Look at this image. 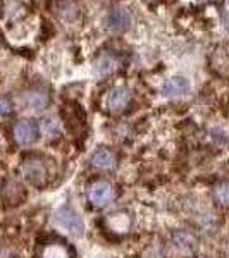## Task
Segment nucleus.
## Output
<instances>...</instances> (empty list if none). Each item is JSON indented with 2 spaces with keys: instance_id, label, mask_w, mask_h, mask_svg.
<instances>
[{
  "instance_id": "nucleus-2",
  "label": "nucleus",
  "mask_w": 229,
  "mask_h": 258,
  "mask_svg": "<svg viewBox=\"0 0 229 258\" xmlns=\"http://www.w3.org/2000/svg\"><path fill=\"white\" fill-rule=\"evenodd\" d=\"M86 197H88V202L95 209H103L110 202H114L116 197H118V191L109 181H95L88 186Z\"/></svg>"
},
{
  "instance_id": "nucleus-3",
  "label": "nucleus",
  "mask_w": 229,
  "mask_h": 258,
  "mask_svg": "<svg viewBox=\"0 0 229 258\" xmlns=\"http://www.w3.org/2000/svg\"><path fill=\"white\" fill-rule=\"evenodd\" d=\"M38 258H73V249L62 239L50 238L41 241L36 249Z\"/></svg>"
},
{
  "instance_id": "nucleus-13",
  "label": "nucleus",
  "mask_w": 229,
  "mask_h": 258,
  "mask_svg": "<svg viewBox=\"0 0 229 258\" xmlns=\"http://www.w3.org/2000/svg\"><path fill=\"white\" fill-rule=\"evenodd\" d=\"M190 85L185 78H170L164 85V95L165 97H181V95L188 93Z\"/></svg>"
},
{
  "instance_id": "nucleus-11",
  "label": "nucleus",
  "mask_w": 229,
  "mask_h": 258,
  "mask_svg": "<svg viewBox=\"0 0 229 258\" xmlns=\"http://www.w3.org/2000/svg\"><path fill=\"white\" fill-rule=\"evenodd\" d=\"M2 195H4V202H6L7 207L19 205V203L24 200V197H26L24 188L19 184L18 181H14V179H6V181H4Z\"/></svg>"
},
{
  "instance_id": "nucleus-9",
  "label": "nucleus",
  "mask_w": 229,
  "mask_h": 258,
  "mask_svg": "<svg viewBox=\"0 0 229 258\" xmlns=\"http://www.w3.org/2000/svg\"><path fill=\"white\" fill-rule=\"evenodd\" d=\"M90 164L93 169L102 170V172H110L118 167V159H116L114 152H110L109 148H98L97 152H93L90 159Z\"/></svg>"
},
{
  "instance_id": "nucleus-6",
  "label": "nucleus",
  "mask_w": 229,
  "mask_h": 258,
  "mask_svg": "<svg viewBox=\"0 0 229 258\" xmlns=\"http://www.w3.org/2000/svg\"><path fill=\"white\" fill-rule=\"evenodd\" d=\"M131 100H133V95L130 90L124 88V86H116V88H112L109 91V95H107L105 105L110 112H121L130 107Z\"/></svg>"
},
{
  "instance_id": "nucleus-10",
  "label": "nucleus",
  "mask_w": 229,
  "mask_h": 258,
  "mask_svg": "<svg viewBox=\"0 0 229 258\" xmlns=\"http://www.w3.org/2000/svg\"><path fill=\"white\" fill-rule=\"evenodd\" d=\"M105 227L112 234H121V236L128 234L131 227V219H130V215L124 214V212H116V214H112V215H107Z\"/></svg>"
},
{
  "instance_id": "nucleus-15",
  "label": "nucleus",
  "mask_w": 229,
  "mask_h": 258,
  "mask_svg": "<svg viewBox=\"0 0 229 258\" xmlns=\"http://www.w3.org/2000/svg\"><path fill=\"white\" fill-rule=\"evenodd\" d=\"M214 200L220 207H229V182H219L214 186Z\"/></svg>"
},
{
  "instance_id": "nucleus-18",
  "label": "nucleus",
  "mask_w": 229,
  "mask_h": 258,
  "mask_svg": "<svg viewBox=\"0 0 229 258\" xmlns=\"http://www.w3.org/2000/svg\"><path fill=\"white\" fill-rule=\"evenodd\" d=\"M227 6H229V0H227Z\"/></svg>"
},
{
  "instance_id": "nucleus-12",
  "label": "nucleus",
  "mask_w": 229,
  "mask_h": 258,
  "mask_svg": "<svg viewBox=\"0 0 229 258\" xmlns=\"http://www.w3.org/2000/svg\"><path fill=\"white\" fill-rule=\"evenodd\" d=\"M130 24H131V16L124 9H114L107 16V26L114 33L126 31L128 28H130Z\"/></svg>"
},
{
  "instance_id": "nucleus-8",
  "label": "nucleus",
  "mask_w": 229,
  "mask_h": 258,
  "mask_svg": "<svg viewBox=\"0 0 229 258\" xmlns=\"http://www.w3.org/2000/svg\"><path fill=\"white\" fill-rule=\"evenodd\" d=\"M48 103H50L48 93H45V91H41V90H30L21 95V105H23V109L43 110L48 107Z\"/></svg>"
},
{
  "instance_id": "nucleus-1",
  "label": "nucleus",
  "mask_w": 229,
  "mask_h": 258,
  "mask_svg": "<svg viewBox=\"0 0 229 258\" xmlns=\"http://www.w3.org/2000/svg\"><path fill=\"white\" fill-rule=\"evenodd\" d=\"M21 174L35 186L47 184V181L50 179L48 165L41 157H26L21 164Z\"/></svg>"
},
{
  "instance_id": "nucleus-4",
  "label": "nucleus",
  "mask_w": 229,
  "mask_h": 258,
  "mask_svg": "<svg viewBox=\"0 0 229 258\" xmlns=\"http://www.w3.org/2000/svg\"><path fill=\"white\" fill-rule=\"evenodd\" d=\"M12 136H14V141L21 147H28V145H33L36 140H38V124L33 119H23L19 120L18 124L12 129Z\"/></svg>"
},
{
  "instance_id": "nucleus-16",
  "label": "nucleus",
  "mask_w": 229,
  "mask_h": 258,
  "mask_svg": "<svg viewBox=\"0 0 229 258\" xmlns=\"http://www.w3.org/2000/svg\"><path fill=\"white\" fill-rule=\"evenodd\" d=\"M41 129H43V133L50 138H53V136L59 135V124H57V120L53 117H47L43 120V124H41Z\"/></svg>"
},
{
  "instance_id": "nucleus-7",
  "label": "nucleus",
  "mask_w": 229,
  "mask_h": 258,
  "mask_svg": "<svg viewBox=\"0 0 229 258\" xmlns=\"http://www.w3.org/2000/svg\"><path fill=\"white\" fill-rule=\"evenodd\" d=\"M55 220L61 227H64L66 231H69L71 234H74V236H80L83 232V227H85L83 226L81 217L73 209H61L57 212Z\"/></svg>"
},
{
  "instance_id": "nucleus-14",
  "label": "nucleus",
  "mask_w": 229,
  "mask_h": 258,
  "mask_svg": "<svg viewBox=\"0 0 229 258\" xmlns=\"http://www.w3.org/2000/svg\"><path fill=\"white\" fill-rule=\"evenodd\" d=\"M174 243H176V246L180 248L181 251H195L198 241L188 231H178L176 234H174Z\"/></svg>"
},
{
  "instance_id": "nucleus-17",
  "label": "nucleus",
  "mask_w": 229,
  "mask_h": 258,
  "mask_svg": "<svg viewBox=\"0 0 229 258\" xmlns=\"http://www.w3.org/2000/svg\"><path fill=\"white\" fill-rule=\"evenodd\" d=\"M12 107H14V103H12V100L7 97V95H4L2 97V103H0V112H2L4 117H7V115L12 112Z\"/></svg>"
},
{
  "instance_id": "nucleus-5",
  "label": "nucleus",
  "mask_w": 229,
  "mask_h": 258,
  "mask_svg": "<svg viewBox=\"0 0 229 258\" xmlns=\"http://www.w3.org/2000/svg\"><path fill=\"white\" fill-rule=\"evenodd\" d=\"M121 64H123V59H121L118 53L102 52L93 62V73L97 74L98 78L110 76V74H114L116 71L121 68Z\"/></svg>"
}]
</instances>
